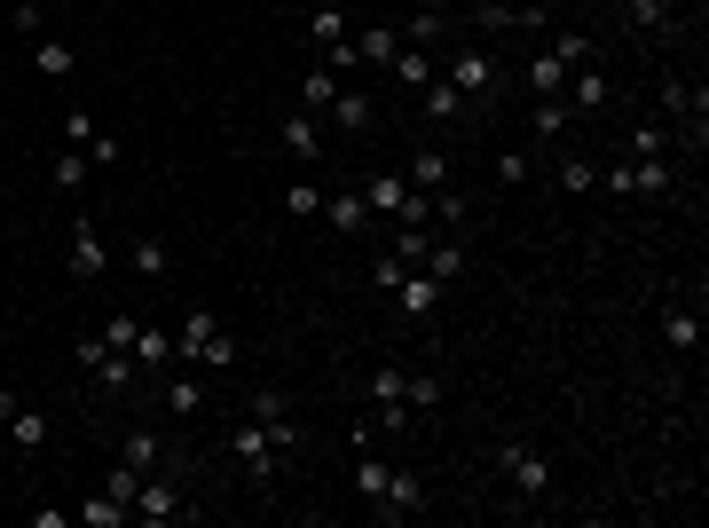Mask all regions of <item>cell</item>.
I'll list each match as a JSON object with an SVG mask.
<instances>
[{
    "label": "cell",
    "instance_id": "cell-23",
    "mask_svg": "<svg viewBox=\"0 0 709 528\" xmlns=\"http://www.w3.org/2000/svg\"><path fill=\"white\" fill-rule=\"evenodd\" d=\"M387 72H394L402 87H426L433 72H442V56H433V48H394V63H387Z\"/></svg>",
    "mask_w": 709,
    "mask_h": 528
},
{
    "label": "cell",
    "instance_id": "cell-21",
    "mask_svg": "<svg viewBox=\"0 0 709 528\" xmlns=\"http://www.w3.org/2000/svg\"><path fill=\"white\" fill-rule=\"evenodd\" d=\"M662 347L670 355H694L701 347V316L694 308H662Z\"/></svg>",
    "mask_w": 709,
    "mask_h": 528
},
{
    "label": "cell",
    "instance_id": "cell-6",
    "mask_svg": "<svg viewBox=\"0 0 709 528\" xmlns=\"http://www.w3.org/2000/svg\"><path fill=\"white\" fill-rule=\"evenodd\" d=\"M0 434H9V442L32 457V450L48 442V410H40V403H24L16 386H0Z\"/></svg>",
    "mask_w": 709,
    "mask_h": 528
},
{
    "label": "cell",
    "instance_id": "cell-18",
    "mask_svg": "<svg viewBox=\"0 0 709 528\" xmlns=\"http://www.w3.org/2000/svg\"><path fill=\"white\" fill-rule=\"evenodd\" d=\"M32 72H40V79H72L80 72L72 40H48V32H40V40H32Z\"/></svg>",
    "mask_w": 709,
    "mask_h": 528
},
{
    "label": "cell",
    "instance_id": "cell-22",
    "mask_svg": "<svg viewBox=\"0 0 709 528\" xmlns=\"http://www.w3.org/2000/svg\"><path fill=\"white\" fill-rule=\"evenodd\" d=\"M623 9V24H638V32H670L679 24V0H615Z\"/></svg>",
    "mask_w": 709,
    "mask_h": 528
},
{
    "label": "cell",
    "instance_id": "cell-27",
    "mask_svg": "<svg viewBox=\"0 0 709 528\" xmlns=\"http://www.w3.org/2000/svg\"><path fill=\"white\" fill-rule=\"evenodd\" d=\"M80 520H87V528H126V520H134V505H119L111 489H95V498L80 505Z\"/></svg>",
    "mask_w": 709,
    "mask_h": 528
},
{
    "label": "cell",
    "instance_id": "cell-37",
    "mask_svg": "<svg viewBox=\"0 0 709 528\" xmlns=\"http://www.w3.org/2000/svg\"><path fill=\"white\" fill-rule=\"evenodd\" d=\"M323 119H340V126H370V95L340 87V95H331V111H323Z\"/></svg>",
    "mask_w": 709,
    "mask_h": 528
},
{
    "label": "cell",
    "instance_id": "cell-35",
    "mask_svg": "<svg viewBox=\"0 0 709 528\" xmlns=\"http://www.w3.org/2000/svg\"><path fill=\"white\" fill-rule=\"evenodd\" d=\"M87 174H95V158L63 143V150H56V189H87Z\"/></svg>",
    "mask_w": 709,
    "mask_h": 528
},
{
    "label": "cell",
    "instance_id": "cell-2",
    "mask_svg": "<svg viewBox=\"0 0 709 528\" xmlns=\"http://www.w3.org/2000/svg\"><path fill=\"white\" fill-rule=\"evenodd\" d=\"M591 56H599V48H591V32H552V40L528 56V72H521V79H528V95H560L567 72H576V63H591Z\"/></svg>",
    "mask_w": 709,
    "mask_h": 528
},
{
    "label": "cell",
    "instance_id": "cell-25",
    "mask_svg": "<svg viewBox=\"0 0 709 528\" xmlns=\"http://www.w3.org/2000/svg\"><path fill=\"white\" fill-rule=\"evenodd\" d=\"M331 95H340V72H331V63L316 56V72L300 79V111H316V119H323V111H331Z\"/></svg>",
    "mask_w": 709,
    "mask_h": 528
},
{
    "label": "cell",
    "instance_id": "cell-9",
    "mask_svg": "<svg viewBox=\"0 0 709 528\" xmlns=\"http://www.w3.org/2000/svg\"><path fill=\"white\" fill-rule=\"evenodd\" d=\"M253 426H268V434H277V450L292 457L300 450V418H292V403H284V394L277 386H253V410H245Z\"/></svg>",
    "mask_w": 709,
    "mask_h": 528
},
{
    "label": "cell",
    "instance_id": "cell-43",
    "mask_svg": "<svg viewBox=\"0 0 709 528\" xmlns=\"http://www.w3.org/2000/svg\"><path fill=\"white\" fill-rule=\"evenodd\" d=\"M95 135H103V126H95L87 111H63V143H72V150H87Z\"/></svg>",
    "mask_w": 709,
    "mask_h": 528
},
{
    "label": "cell",
    "instance_id": "cell-19",
    "mask_svg": "<svg viewBox=\"0 0 709 528\" xmlns=\"http://www.w3.org/2000/svg\"><path fill=\"white\" fill-rule=\"evenodd\" d=\"M567 126H576V111H567L560 95H536V111H528V135H536V143H560Z\"/></svg>",
    "mask_w": 709,
    "mask_h": 528
},
{
    "label": "cell",
    "instance_id": "cell-14",
    "mask_svg": "<svg viewBox=\"0 0 709 528\" xmlns=\"http://www.w3.org/2000/svg\"><path fill=\"white\" fill-rule=\"evenodd\" d=\"M370 403H379V426H387V434H402V426H411V403H402V371H394V363H379V371H370Z\"/></svg>",
    "mask_w": 709,
    "mask_h": 528
},
{
    "label": "cell",
    "instance_id": "cell-36",
    "mask_svg": "<svg viewBox=\"0 0 709 528\" xmlns=\"http://www.w3.org/2000/svg\"><path fill=\"white\" fill-rule=\"evenodd\" d=\"M166 410H174V418H197V410H206V379H174V386H166Z\"/></svg>",
    "mask_w": 709,
    "mask_h": 528
},
{
    "label": "cell",
    "instance_id": "cell-29",
    "mask_svg": "<svg viewBox=\"0 0 709 528\" xmlns=\"http://www.w3.org/2000/svg\"><path fill=\"white\" fill-rule=\"evenodd\" d=\"M418 269H426L433 284H450V277L465 269V245H457V237H450V245H442V237H433V245H426V260H418Z\"/></svg>",
    "mask_w": 709,
    "mask_h": 528
},
{
    "label": "cell",
    "instance_id": "cell-40",
    "mask_svg": "<svg viewBox=\"0 0 709 528\" xmlns=\"http://www.w3.org/2000/svg\"><path fill=\"white\" fill-rule=\"evenodd\" d=\"M560 189H599V167L591 158H560Z\"/></svg>",
    "mask_w": 709,
    "mask_h": 528
},
{
    "label": "cell",
    "instance_id": "cell-7",
    "mask_svg": "<svg viewBox=\"0 0 709 528\" xmlns=\"http://www.w3.org/2000/svg\"><path fill=\"white\" fill-rule=\"evenodd\" d=\"M442 79L465 95V103H489V87H497V56H489V48H457V56L442 63Z\"/></svg>",
    "mask_w": 709,
    "mask_h": 528
},
{
    "label": "cell",
    "instance_id": "cell-38",
    "mask_svg": "<svg viewBox=\"0 0 709 528\" xmlns=\"http://www.w3.org/2000/svg\"><path fill=\"white\" fill-rule=\"evenodd\" d=\"M402 277H411V260H402V253H379V260H370V292H379V300H387Z\"/></svg>",
    "mask_w": 709,
    "mask_h": 528
},
{
    "label": "cell",
    "instance_id": "cell-30",
    "mask_svg": "<svg viewBox=\"0 0 709 528\" xmlns=\"http://www.w3.org/2000/svg\"><path fill=\"white\" fill-rule=\"evenodd\" d=\"M126 355H134V371H158V363H174V340H166V332H150V323H143Z\"/></svg>",
    "mask_w": 709,
    "mask_h": 528
},
{
    "label": "cell",
    "instance_id": "cell-8",
    "mask_svg": "<svg viewBox=\"0 0 709 528\" xmlns=\"http://www.w3.org/2000/svg\"><path fill=\"white\" fill-rule=\"evenodd\" d=\"M229 457H236V466H245L253 481H268V474H277V457H284V450H277V434H268V426H253V418H245V426L229 434Z\"/></svg>",
    "mask_w": 709,
    "mask_h": 528
},
{
    "label": "cell",
    "instance_id": "cell-45",
    "mask_svg": "<svg viewBox=\"0 0 709 528\" xmlns=\"http://www.w3.org/2000/svg\"><path fill=\"white\" fill-rule=\"evenodd\" d=\"M134 332H143V316H111V323H103V340H111V347H119V355H126V347H134Z\"/></svg>",
    "mask_w": 709,
    "mask_h": 528
},
{
    "label": "cell",
    "instance_id": "cell-1",
    "mask_svg": "<svg viewBox=\"0 0 709 528\" xmlns=\"http://www.w3.org/2000/svg\"><path fill=\"white\" fill-rule=\"evenodd\" d=\"M174 355L190 363V371H236V340L221 332V316H213V308H190V316H182Z\"/></svg>",
    "mask_w": 709,
    "mask_h": 528
},
{
    "label": "cell",
    "instance_id": "cell-15",
    "mask_svg": "<svg viewBox=\"0 0 709 528\" xmlns=\"http://www.w3.org/2000/svg\"><path fill=\"white\" fill-rule=\"evenodd\" d=\"M323 221L340 229V237H363V229H370V206H363V182H355V189H323Z\"/></svg>",
    "mask_w": 709,
    "mask_h": 528
},
{
    "label": "cell",
    "instance_id": "cell-26",
    "mask_svg": "<svg viewBox=\"0 0 709 528\" xmlns=\"http://www.w3.org/2000/svg\"><path fill=\"white\" fill-rule=\"evenodd\" d=\"M394 48H402L394 24H363V32H355V63H394Z\"/></svg>",
    "mask_w": 709,
    "mask_h": 528
},
{
    "label": "cell",
    "instance_id": "cell-44",
    "mask_svg": "<svg viewBox=\"0 0 709 528\" xmlns=\"http://www.w3.org/2000/svg\"><path fill=\"white\" fill-rule=\"evenodd\" d=\"M433 221H442V229H465V197H457V189H433Z\"/></svg>",
    "mask_w": 709,
    "mask_h": 528
},
{
    "label": "cell",
    "instance_id": "cell-12",
    "mask_svg": "<svg viewBox=\"0 0 709 528\" xmlns=\"http://www.w3.org/2000/svg\"><path fill=\"white\" fill-rule=\"evenodd\" d=\"M63 269H72V284H103L111 253H103V237H95V221H72V253H63Z\"/></svg>",
    "mask_w": 709,
    "mask_h": 528
},
{
    "label": "cell",
    "instance_id": "cell-16",
    "mask_svg": "<svg viewBox=\"0 0 709 528\" xmlns=\"http://www.w3.org/2000/svg\"><path fill=\"white\" fill-rule=\"evenodd\" d=\"M387 300H394L402 316H433V308H442V284H433L426 269H411V277H402V284L387 292Z\"/></svg>",
    "mask_w": 709,
    "mask_h": 528
},
{
    "label": "cell",
    "instance_id": "cell-46",
    "mask_svg": "<svg viewBox=\"0 0 709 528\" xmlns=\"http://www.w3.org/2000/svg\"><path fill=\"white\" fill-rule=\"evenodd\" d=\"M497 182H504V189L528 182V150H504V158H497Z\"/></svg>",
    "mask_w": 709,
    "mask_h": 528
},
{
    "label": "cell",
    "instance_id": "cell-20",
    "mask_svg": "<svg viewBox=\"0 0 709 528\" xmlns=\"http://www.w3.org/2000/svg\"><path fill=\"white\" fill-rule=\"evenodd\" d=\"M418 103H426V119H433V126H442V119H465V111H473V103H465V95H457L442 72H433V79L418 87Z\"/></svg>",
    "mask_w": 709,
    "mask_h": 528
},
{
    "label": "cell",
    "instance_id": "cell-4",
    "mask_svg": "<svg viewBox=\"0 0 709 528\" xmlns=\"http://www.w3.org/2000/svg\"><path fill=\"white\" fill-rule=\"evenodd\" d=\"M80 371L95 379V394H126L134 379H143V371H134V355H119L103 332H87V340H80Z\"/></svg>",
    "mask_w": 709,
    "mask_h": 528
},
{
    "label": "cell",
    "instance_id": "cell-13",
    "mask_svg": "<svg viewBox=\"0 0 709 528\" xmlns=\"http://www.w3.org/2000/svg\"><path fill=\"white\" fill-rule=\"evenodd\" d=\"M277 143H284V158L316 167V158H323V119H316V111H292V119L277 126Z\"/></svg>",
    "mask_w": 709,
    "mask_h": 528
},
{
    "label": "cell",
    "instance_id": "cell-17",
    "mask_svg": "<svg viewBox=\"0 0 709 528\" xmlns=\"http://www.w3.org/2000/svg\"><path fill=\"white\" fill-rule=\"evenodd\" d=\"M402 182L426 189V197H433V189H450V158H442V143H418V150H411V174H402Z\"/></svg>",
    "mask_w": 709,
    "mask_h": 528
},
{
    "label": "cell",
    "instance_id": "cell-32",
    "mask_svg": "<svg viewBox=\"0 0 709 528\" xmlns=\"http://www.w3.org/2000/svg\"><path fill=\"white\" fill-rule=\"evenodd\" d=\"M442 32H450V16H442V9H418L411 24H402V48H433Z\"/></svg>",
    "mask_w": 709,
    "mask_h": 528
},
{
    "label": "cell",
    "instance_id": "cell-10",
    "mask_svg": "<svg viewBox=\"0 0 709 528\" xmlns=\"http://www.w3.org/2000/svg\"><path fill=\"white\" fill-rule=\"evenodd\" d=\"M370 513H379V520H418V513H426V481H418L411 466H394V474H387V489H379V505H370Z\"/></svg>",
    "mask_w": 709,
    "mask_h": 528
},
{
    "label": "cell",
    "instance_id": "cell-34",
    "mask_svg": "<svg viewBox=\"0 0 709 528\" xmlns=\"http://www.w3.org/2000/svg\"><path fill=\"white\" fill-rule=\"evenodd\" d=\"M631 158H679V135L670 126H631Z\"/></svg>",
    "mask_w": 709,
    "mask_h": 528
},
{
    "label": "cell",
    "instance_id": "cell-33",
    "mask_svg": "<svg viewBox=\"0 0 709 528\" xmlns=\"http://www.w3.org/2000/svg\"><path fill=\"white\" fill-rule=\"evenodd\" d=\"M126 260H134V277H166V269H174V253H166L158 237H134V245H126Z\"/></svg>",
    "mask_w": 709,
    "mask_h": 528
},
{
    "label": "cell",
    "instance_id": "cell-24",
    "mask_svg": "<svg viewBox=\"0 0 709 528\" xmlns=\"http://www.w3.org/2000/svg\"><path fill=\"white\" fill-rule=\"evenodd\" d=\"M119 457H126V466H134V474H158V466H166V442L150 434V426H134V434L119 442Z\"/></svg>",
    "mask_w": 709,
    "mask_h": 528
},
{
    "label": "cell",
    "instance_id": "cell-42",
    "mask_svg": "<svg viewBox=\"0 0 709 528\" xmlns=\"http://www.w3.org/2000/svg\"><path fill=\"white\" fill-rule=\"evenodd\" d=\"M9 24L24 32V40H40V32H48V16H40V0H16V9H9Z\"/></svg>",
    "mask_w": 709,
    "mask_h": 528
},
{
    "label": "cell",
    "instance_id": "cell-5",
    "mask_svg": "<svg viewBox=\"0 0 709 528\" xmlns=\"http://www.w3.org/2000/svg\"><path fill=\"white\" fill-rule=\"evenodd\" d=\"M190 505H182V481H174V466H158V474H143V489H134V520H150V528H166V520H182Z\"/></svg>",
    "mask_w": 709,
    "mask_h": 528
},
{
    "label": "cell",
    "instance_id": "cell-11",
    "mask_svg": "<svg viewBox=\"0 0 709 528\" xmlns=\"http://www.w3.org/2000/svg\"><path fill=\"white\" fill-rule=\"evenodd\" d=\"M560 103L576 111V119H591V111H607V103H615V87H607V72H599V63H576V72H567V87H560Z\"/></svg>",
    "mask_w": 709,
    "mask_h": 528
},
{
    "label": "cell",
    "instance_id": "cell-41",
    "mask_svg": "<svg viewBox=\"0 0 709 528\" xmlns=\"http://www.w3.org/2000/svg\"><path fill=\"white\" fill-rule=\"evenodd\" d=\"M103 489H111V498H119V505H134V489H143V474H134V466H126V457H119V466L103 474Z\"/></svg>",
    "mask_w": 709,
    "mask_h": 528
},
{
    "label": "cell",
    "instance_id": "cell-3",
    "mask_svg": "<svg viewBox=\"0 0 709 528\" xmlns=\"http://www.w3.org/2000/svg\"><path fill=\"white\" fill-rule=\"evenodd\" d=\"M497 474L513 481L521 505H545L552 498V457L536 450V442H497Z\"/></svg>",
    "mask_w": 709,
    "mask_h": 528
},
{
    "label": "cell",
    "instance_id": "cell-39",
    "mask_svg": "<svg viewBox=\"0 0 709 528\" xmlns=\"http://www.w3.org/2000/svg\"><path fill=\"white\" fill-rule=\"evenodd\" d=\"M402 403H411V410H433V403H442V379H411V371H402Z\"/></svg>",
    "mask_w": 709,
    "mask_h": 528
},
{
    "label": "cell",
    "instance_id": "cell-31",
    "mask_svg": "<svg viewBox=\"0 0 709 528\" xmlns=\"http://www.w3.org/2000/svg\"><path fill=\"white\" fill-rule=\"evenodd\" d=\"M277 206H284V221H316V213H323V189H316V182H284Z\"/></svg>",
    "mask_w": 709,
    "mask_h": 528
},
{
    "label": "cell",
    "instance_id": "cell-28",
    "mask_svg": "<svg viewBox=\"0 0 709 528\" xmlns=\"http://www.w3.org/2000/svg\"><path fill=\"white\" fill-rule=\"evenodd\" d=\"M308 32H316V48H340V40H355V32H347V9H340V0H323V9L308 16Z\"/></svg>",
    "mask_w": 709,
    "mask_h": 528
}]
</instances>
